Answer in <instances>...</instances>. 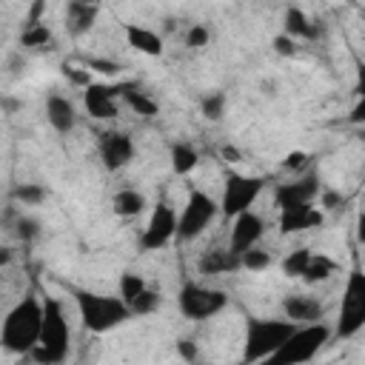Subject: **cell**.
<instances>
[{
	"mask_svg": "<svg viewBox=\"0 0 365 365\" xmlns=\"http://www.w3.org/2000/svg\"><path fill=\"white\" fill-rule=\"evenodd\" d=\"M43 325V299L37 294H23L0 322V348L14 356H29L37 345Z\"/></svg>",
	"mask_w": 365,
	"mask_h": 365,
	"instance_id": "cell-1",
	"label": "cell"
},
{
	"mask_svg": "<svg viewBox=\"0 0 365 365\" xmlns=\"http://www.w3.org/2000/svg\"><path fill=\"white\" fill-rule=\"evenodd\" d=\"M71 297H74V305H77L80 325L88 334H108V331H114V328H120L131 319L125 302L114 294H97V291L74 288Z\"/></svg>",
	"mask_w": 365,
	"mask_h": 365,
	"instance_id": "cell-2",
	"label": "cell"
},
{
	"mask_svg": "<svg viewBox=\"0 0 365 365\" xmlns=\"http://www.w3.org/2000/svg\"><path fill=\"white\" fill-rule=\"evenodd\" d=\"M71 348V331H68V319L63 314V305L48 297L43 302V325H40V336L34 351L29 354V359L34 365H60L66 362Z\"/></svg>",
	"mask_w": 365,
	"mask_h": 365,
	"instance_id": "cell-3",
	"label": "cell"
},
{
	"mask_svg": "<svg viewBox=\"0 0 365 365\" xmlns=\"http://www.w3.org/2000/svg\"><path fill=\"white\" fill-rule=\"evenodd\" d=\"M331 325L322 322H311V325H297L294 334L259 365H308L328 342H331Z\"/></svg>",
	"mask_w": 365,
	"mask_h": 365,
	"instance_id": "cell-4",
	"label": "cell"
},
{
	"mask_svg": "<svg viewBox=\"0 0 365 365\" xmlns=\"http://www.w3.org/2000/svg\"><path fill=\"white\" fill-rule=\"evenodd\" d=\"M294 322L274 319V317H251L245 325V339H242V362L245 365H257L262 359H268L291 334H294Z\"/></svg>",
	"mask_w": 365,
	"mask_h": 365,
	"instance_id": "cell-5",
	"label": "cell"
},
{
	"mask_svg": "<svg viewBox=\"0 0 365 365\" xmlns=\"http://www.w3.org/2000/svg\"><path fill=\"white\" fill-rule=\"evenodd\" d=\"M217 214H220L217 200L208 191H202V188H191L188 197H185L182 211H177V237L174 240H180V242L200 240L211 228Z\"/></svg>",
	"mask_w": 365,
	"mask_h": 365,
	"instance_id": "cell-6",
	"label": "cell"
},
{
	"mask_svg": "<svg viewBox=\"0 0 365 365\" xmlns=\"http://www.w3.org/2000/svg\"><path fill=\"white\" fill-rule=\"evenodd\" d=\"M362 325H365V274L359 268H354L348 274V282L342 291L339 319H336V328H331V336L351 339L362 331Z\"/></svg>",
	"mask_w": 365,
	"mask_h": 365,
	"instance_id": "cell-7",
	"label": "cell"
},
{
	"mask_svg": "<svg viewBox=\"0 0 365 365\" xmlns=\"http://www.w3.org/2000/svg\"><path fill=\"white\" fill-rule=\"evenodd\" d=\"M177 305H180L185 319L205 322V319H214L217 314L225 311L228 297L220 288H211V285H202V282H185L177 294Z\"/></svg>",
	"mask_w": 365,
	"mask_h": 365,
	"instance_id": "cell-8",
	"label": "cell"
},
{
	"mask_svg": "<svg viewBox=\"0 0 365 365\" xmlns=\"http://www.w3.org/2000/svg\"><path fill=\"white\" fill-rule=\"evenodd\" d=\"M265 188V180L257 177V174H240V171H228L225 174V185H222V197L217 200L220 211L225 217H237L242 211H251L254 202L259 200Z\"/></svg>",
	"mask_w": 365,
	"mask_h": 365,
	"instance_id": "cell-9",
	"label": "cell"
},
{
	"mask_svg": "<svg viewBox=\"0 0 365 365\" xmlns=\"http://www.w3.org/2000/svg\"><path fill=\"white\" fill-rule=\"evenodd\" d=\"M177 237V208L171 202H157L145 220V228L137 237V245L143 251H163Z\"/></svg>",
	"mask_w": 365,
	"mask_h": 365,
	"instance_id": "cell-10",
	"label": "cell"
},
{
	"mask_svg": "<svg viewBox=\"0 0 365 365\" xmlns=\"http://www.w3.org/2000/svg\"><path fill=\"white\" fill-rule=\"evenodd\" d=\"M97 154L103 168L108 171H123L125 165H131L134 160V140L128 131L120 128H106L97 134Z\"/></svg>",
	"mask_w": 365,
	"mask_h": 365,
	"instance_id": "cell-11",
	"label": "cell"
},
{
	"mask_svg": "<svg viewBox=\"0 0 365 365\" xmlns=\"http://www.w3.org/2000/svg\"><path fill=\"white\" fill-rule=\"evenodd\" d=\"M319 194V180L317 174H297L274 188V202L277 208H297V205H314Z\"/></svg>",
	"mask_w": 365,
	"mask_h": 365,
	"instance_id": "cell-12",
	"label": "cell"
},
{
	"mask_svg": "<svg viewBox=\"0 0 365 365\" xmlns=\"http://www.w3.org/2000/svg\"><path fill=\"white\" fill-rule=\"evenodd\" d=\"M262 234H265V220H262L254 208H251V211H242V214H237L234 222H231L228 245H225V248H228L234 257H240V254H245L248 248L259 245Z\"/></svg>",
	"mask_w": 365,
	"mask_h": 365,
	"instance_id": "cell-13",
	"label": "cell"
},
{
	"mask_svg": "<svg viewBox=\"0 0 365 365\" xmlns=\"http://www.w3.org/2000/svg\"><path fill=\"white\" fill-rule=\"evenodd\" d=\"M83 106L86 114L91 120H114L120 114V94H117V83H91L83 88Z\"/></svg>",
	"mask_w": 365,
	"mask_h": 365,
	"instance_id": "cell-14",
	"label": "cell"
},
{
	"mask_svg": "<svg viewBox=\"0 0 365 365\" xmlns=\"http://www.w3.org/2000/svg\"><path fill=\"white\" fill-rule=\"evenodd\" d=\"M282 317L294 325H311V322H322L325 317V305L319 297L314 294H288L282 299Z\"/></svg>",
	"mask_w": 365,
	"mask_h": 365,
	"instance_id": "cell-15",
	"label": "cell"
},
{
	"mask_svg": "<svg viewBox=\"0 0 365 365\" xmlns=\"http://www.w3.org/2000/svg\"><path fill=\"white\" fill-rule=\"evenodd\" d=\"M100 17V6L97 3H86V0H68L66 11H63V26L68 31V37H86L94 23Z\"/></svg>",
	"mask_w": 365,
	"mask_h": 365,
	"instance_id": "cell-16",
	"label": "cell"
},
{
	"mask_svg": "<svg viewBox=\"0 0 365 365\" xmlns=\"http://www.w3.org/2000/svg\"><path fill=\"white\" fill-rule=\"evenodd\" d=\"M325 222V214L317 205H297V208H282L279 211V231L282 234H299L319 228Z\"/></svg>",
	"mask_w": 365,
	"mask_h": 365,
	"instance_id": "cell-17",
	"label": "cell"
},
{
	"mask_svg": "<svg viewBox=\"0 0 365 365\" xmlns=\"http://www.w3.org/2000/svg\"><path fill=\"white\" fill-rule=\"evenodd\" d=\"M46 120L57 134H68L77 125V106L66 94H48L46 97Z\"/></svg>",
	"mask_w": 365,
	"mask_h": 365,
	"instance_id": "cell-18",
	"label": "cell"
},
{
	"mask_svg": "<svg viewBox=\"0 0 365 365\" xmlns=\"http://www.w3.org/2000/svg\"><path fill=\"white\" fill-rule=\"evenodd\" d=\"M123 31H125V43H128L134 51H140V54H145V57H160V54H163V37H160L154 29L140 26V23H125Z\"/></svg>",
	"mask_w": 365,
	"mask_h": 365,
	"instance_id": "cell-19",
	"label": "cell"
},
{
	"mask_svg": "<svg viewBox=\"0 0 365 365\" xmlns=\"http://www.w3.org/2000/svg\"><path fill=\"white\" fill-rule=\"evenodd\" d=\"M240 268V259L228 251V248H208L200 254L197 259V274L202 277H214V274H231Z\"/></svg>",
	"mask_w": 365,
	"mask_h": 365,
	"instance_id": "cell-20",
	"label": "cell"
},
{
	"mask_svg": "<svg viewBox=\"0 0 365 365\" xmlns=\"http://www.w3.org/2000/svg\"><path fill=\"white\" fill-rule=\"evenodd\" d=\"M117 94H120V103H125V106H128L134 114H140V117H154V114L160 111L157 100H154L148 91L137 88L134 83H117Z\"/></svg>",
	"mask_w": 365,
	"mask_h": 365,
	"instance_id": "cell-21",
	"label": "cell"
},
{
	"mask_svg": "<svg viewBox=\"0 0 365 365\" xmlns=\"http://www.w3.org/2000/svg\"><path fill=\"white\" fill-rule=\"evenodd\" d=\"M282 34H288L291 40H314L317 37V26L308 20V14L297 6H288L285 9V17H282Z\"/></svg>",
	"mask_w": 365,
	"mask_h": 365,
	"instance_id": "cell-22",
	"label": "cell"
},
{
	"mask_svg": "<svg viewBox=\"0 0 365 365\" xmlns=\"http://www.w3.org/2000/svg\"><path fill=\"white\" fill-rule=\"evenodd\" d=\"M145 194L143 191H137V188H120V191H114V197H111V211L117 214V217H123V220H131V217H140L143 211H145Z\"/></svg>",
	"mask_w": 365,
	"mask_h": 365,
	"instance_id": "cell-23",
	"label": "cell"
},
{
	"mask_svg": "<svg viewBox=\"0 0 365 365\" xmlns=\"http://www.w3.org/2000/svg\"><path fill=\"white\" fill-rule=\"evenodd\" d=\"M168 160H171V171H174L177 177H185V174H191V171L200 165V151H197L191 143L177 140V143H171Z\"/></svg>",
	"mask_w": 365,
	"mask_h": 365,
	"instance_id": "cell-24",
	"label": "cell"
},
{
	"mask_svg": "<svg viewBox=\"0 0 365 365\" xmlns=\"http://www.w3.org/2000/svg\"><path fill=\"white\" fill-rule=\"evenodd\" d=\"M336 259H331L328 254H311V259H308V265H305V271H302V282H308V285H317V282H325V279H331L334 274H336Z\"/></svg>",
	"mask_w": 365,
	"mask_h": 365,
	"instance_id": "cell-25",
	"label": "cell"
},
{
	"mask_svg": "<svg viewBox=\"0 0 365 365\" xmlns=\"http://www.w3.org/2000/svg\"><path fill=\"white\" fill-rule=\"evenodd\" d=\"M160 305H163V294H160L154 285H145L125 308H128L131 317H148V314H154Z\"/></svg>",
	"mask_w": 365,
	"mask_h": 365,
	"instance_id": "cell-26",
	"label": "cell"
},
{
	"mask_svg": "<svg viewBox=\"0 0 365 365\" xmlns=\"http://www.w3.org/2000/svg\"><path fill=\"white\" fill-rule=\"evenodd\" d=\"M51 43V29L43 23H26L23 31H20V46L23 48H43Z\"/></svg>",
	"mask_w": 365,
	"mask_h": 365,
	"instance_id": "cell-27",
	"label": "cell"
},
{
	"mask_svg": "<svg viewBox=\"0 0 365 365\" xmlns=\"http://www.w3.org/2000/svg\"><path fill=\"white\" fill-rule=\"evenodd\" d=\"M225 108H228V97L225 91H208L202 100H200V111L208 123H220L225 117Z\"/></svg>",
	"mask_w": 365,
	"mask_h": 365,
	"instance_id": "cell-28",
	"label": "cell"
},
{
	"mask_svg": "<svg viewBox=\"0 0 365 365\" xmlns=\"http://www.w3.org/2000/svg\"><path fill=\"white\" fill-rule=\"evenodd\" d=\"M237 259H240V268H242V271H251V274H259V271H265V268L274 265V257H271L265 248H259V245L248 248V251L240 254Z\"/></svg>",
	"mask_w": 365,
	"mask_h": 365,
	"instance_id": "cell-29",
	"label": "cell"
},
{
	"mask_svg": "<svg viewBox=\"0 0 365 365\" xmlns=\"http://www.w3.org/2000/svg\"><path fill=\"white\" fill-rule=\"evenodd\" d=\"M145 285H148V282H145V277H143V274H137V271H123V274H120V279H117V297L128 305V302H131V299H134Z\"/></svg>",
	"mask_w": 365,
	"mask_h": 365,
	"instance_id": "cell-30",
	"label": "cell"
},
{
	"mask_svg": "<svg viewBox=\"0 0 365 365\" xmlns=\"http://www.w3.org/2000/svg\"><path fill=\"white\" fill-rule=\"evenodd\" d=\"M46 197H48V191L40 182H20L11 188V200L20 205H40Z\"/></svg>",
	"mask_w": 365,
	"mask_h": 365,
	"instance_id": "cell-31",
	"label": "cell"
},
{
	"mask_svg": "<svg viewBox=\"0 0 365 365\" xmlns=\"http://www.w3.org/2000/svg\"><path fill=\"white\" fill-rule=\"evenodd\" d=\"M311 248H294V251H288L285 257H282V262H279V268H282V274L285 277H302V271H305V265H308V259H311Z\"/></svg>",
	"mask_w": 365,
	"mask_h": 365,
	"instance_id": "cell-32",
	"label": "cell"
},
{
	"mask_svg": "<svg viewBox=\"0 0 365 365\" xmlns=\"http://www.w3.org/2000/svg\"><path fill=\"white\" fill-rule=\"evenodd\" d=\"M208 43H211V31H208L205 23H191V26L185 29V48L200 51V48H205Z\"/></svg>",
	"mask_w": 365,
	"mask_h": 365,
	"instance_id": "cell-33",
	"label": "cell"
},
{
	"mask_svg": "<svg viewBox=\"0 0 365 365\" xmlns=\"http://www.w3.org/2000/svg\"><path fill=\"white\" fill-rule=\"evenodd\" d=\"M308 160H311V157H308L305 151H291V154H285L282 168H285V171H291V174L297 177V174H302V168L308 165Z\"/></svg>",
	"mask_w": 365,
	"mask_h": 365,
	"instance_id": "cell-34",
	"label": "cell"
},
{
	"mask_svg": "<svg viewBox=\"0 0 365 365\" xmlns=\"http://www.w3.org/2000/svg\"><path fill=\"white\" fill-rule=\"evenodd\" d=\"M271 46H274V51H277L279 57H294V54L299 51V43H297V40H291L288 34H277Z\"/></svg>",
	"mask_w": 365,
	"mask_h": 365,
	"instance_id": "cell-35",
	"label": "cell"
},
{
	"mask_svg": "<svg viewBox=\"0 0 365 365\" xmlns=\"http://www.w3.org/2000/svg\"><path fill=\"white\" fill-rule=\"evenodd\" d=\"M37 234H40L37 220H29V217H20V220H17V237H20V240L29 242V240H34Z\"/></svg>",
	"mask_w": 365,
	"mask_h": 365,
	"instance_id": "cell-36",
	"label": "cell"
},
{
	"mask_svg": "<svg viewBox=\"0 0 365 365\" xmlns=\"http://www.w3.org/2000/svg\"><path fill=\"white\" fill-rule=\"evenodd\" d=\"M88 71H100V74L111 77V74H117V71H120V63H114V60H100V57H91V60H88Z\"/></svg>",
	"mask_w": 365,
	"mask_h": 365,
	"instance_id": "cell-37",
	"label": "cell"
},
{
	"mask_svg": "<svg viewBox=\"0 0 365 365\" xmlns=\"http://www.w3.org/2000/svg\"><path fill=\"white\" fill-rule=\"evenodd\" d=\"M177 354H180L185 362H191V359L197 356V345H194L191 339H180V342H177Z\"/></svg>",
	"mask_w": 365,
	"mask_h": 365,
	"instance_id": "cell-38",
	"label": "cell"
},
{
	"mask_svg": "<svg viewBox=\"0 0 365 365\" xmlns=\"http://www.w3.org/2000/svg\"><path fill=\"white\" fill-rule=\"evenodd\" d=\"M220 157H222L225 163H240V160H242V154H240L237 145H222V148H220Z\"/></svg>",
	"mask_w": 365,
	"mask_h": 365,
	"instance_id": "cell-39",
	"label": "cell"
},
{
	"mask_svg": "<svg viewBox=\"0 0 365 365\" xmlns=\"http://www.w3.org/2000/svg\"><path fill=\"white\" fill-rule=\"evenodd\" d=\"M11 259H14V251H11L9 245H0V268H3V265H9Z\"/></svg>",
	"mask_w": 365,
	"mask_h": 365,
	"instance_id": "cell-40",
	"label": "cell"
},
{
	"mask_svg": "<svg viewBox=\"0 0 365 365\" xmlns=\"http://www.w3.org/2000/svg\"><path fill=\"white\" fill-rule=\"evenodd\" d=\"M17 365H26V362H17Z\"/></svg>",
	"mask_w": 365,
	"mask_h": 365,
	"instance_id": "cell-41",
	"label": "cell"
}]
</instances>
